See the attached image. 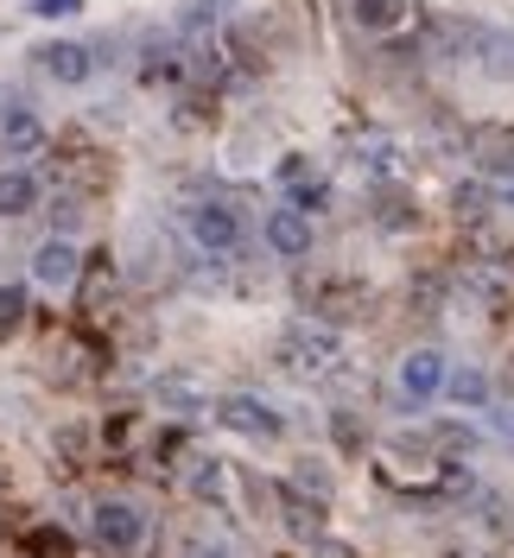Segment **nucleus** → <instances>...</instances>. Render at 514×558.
I'll use <instances>...</instances> for the list:
<instances>
[{"label":"nucleus","instance_id":"f257e3e1","mask_svg":"<svg viewBox=\"0 0 514 558\" xmlns=\"http://www.w3.org/2000/svg\"><path fill=\"white\" fill-rule=\"evenodd\" d=\"M89 533H96L103 553L121 558L146 539V514H140V501H128V495H103V501L89 508Z\"/></svg>","mask_w":514,"mask_h":558},{"label":"nucleus","instance_id":"f03ea898","mask_svg":"<svg viewBox=\"0 0 514 558\" xmlns=\"http://www.w3.org/2000/svg\"><path fill=\"white\" fill-rule=\"evenodd\" d=\"M337 355H343V337L324 330V324L286 330V349H279V362H286L292 375H324V368H337Z\"/></svg>","mask_w":514,"mask_h":558},{"label":"nucleus","instance_id":"7ed1b4c3","mask_svg":"<svg viewBox=\"0 0 514 558\" xmlns=\"http://www.w3.org/2000/svg\"><path fill=\"white\" fill-rule=\"evenodd\" d=\"M216 425L236 432V438H279V432H286L279 413L267 400H254V393H223V400H216Z\"/></svg>","mask_w":514,"mask_h":558},{"label":"nucleus","instance_id":"20e7f679","mask_svg":"<svg viewBox=\"0 0 514 558\" xmlns=\"http://www.w3.org/2000/svg\"><path fill=\"white\" fill-rule=\"evenodd\" d=\"M191 242L204 247L210 260H229L241 247V216L229 204H198L191 209Z\"/></svg>","mask_w":514,"mask_h":558},{"label":"nucleus","instance_id":"39448f33","mask_svg":"<svg viewBox=\"0 0 514 558\" xmlns=\"http://www.w3.org/2000/svg\"><path fill=\"white\" fill-rule=\"evenodd\" d=\"M33 279H38V286H51V292H70V286L83 279V247L64 242V235L38 242V254H33Z\"/></svg>","mask_w":514,"mask_h":558},{"label":"nucleus","instance_id":"423d86ee","mask_svg":"<svg viewBox=\"0 0 514 558\" xmlns=\"http://www.w3.org/2000/svg\"><path fill=\"white\" fill-rule=\"evenodd\" d=\"M445 349H413L407 362H401V393L407 400H439L445 393Z\"/></svg>","mask_w":514,"mask_h":558},{"label":"nucleus","instance_id":"0eeeda50","mask_svg":"<svg viewBox=\"0 0 514 558\" xmlns=\"http://www.w3.org/2000/svg\"><path fill=\"white\" fill-rule=\"evenodd\" d=\"M267 247H274L279 260H306L311 254V216L292 204H279L274 216H267Z\"/></svg>","mask_w":514,"mask_h":558},{"label":"nucleus","instance_id":"6e6552de","mask_svg":"<svg viewBox=\"0 0 514 558\" xmlns=\"http://www.w3.org/2000/svg\"><path fill=\"white\" fill-rule=\"evenodd\" d=\"M38 64H45V76H58V83H83V76L96 70V51L58 38V45H45V51H38Z\"/></svg>","mask_w":514,"mask_h":558},{"label":"nucleus","instance_id":"1a4fd4ad","mask_svg":"<svg viewBox=\"0 0 514 558\" xmlns=\"http://www.w3.org/2000/svg\"><path fill=\"white\" fill-rule=\"evenodd\" d=\"M38 172H26V166H7L0 172V216H33L38 209Z\"/></svg>","mask_w":514,"mask_h":558},{"label":"nucleus","instance_id":"9d476101","mask_svg":"<svg viewBox=\"0 0 514 558\" xmlns=\"http://www.w3.org/2000/svg\"><path fill=\"white\" fill-rule=\"evenodd\" d=\"M0 146H7L13 159H33L38 146H45V121H38L33 108H13L7 128H0Z\"/></svg>","mask_w":514,"mask_h":558},{"label":"nucleus","instance_id":"9b49d317","mask_svg":"<svg viewBox=\"0 0 514 558\" xmlns=\"http://www.w3.org/2000/svg\"><path fill=\"white\" fill-rule=\"evenodd\" d=\"M349 13H356L362 33H394L407 20V0H349Z\"/></svg>","mask_w":514,"mask_h":558},{"label":"nucleus","instance_id":"f8f14e48","mask_svg":"<svg viewBox=\"0 0 514 558\" xmlns=\"http://www.w3.org/2000/svg\"><path fill=\"white\" fill-rule=\"evenodd\" d=\"M445 393L457 407H489V375L482 368H457V375H445Z\"/></svg>","mask_w":514,"mask_h":558},{"label":"nucleus","instance_id":"ddd939ff","mask_svg":"<svg viewBox=\"0 0 514 558\" xmlns=\"http://www.w3.org/2000/svg\"><path fill=\"white\" fill-rule=\"evenodd\" d=\"M33 312V299H26V286H0V337H20V324Z\"/></svg>","mask_w":514,"mask_h":558},{"label":"nucleus","instance_id":"4468645a","mask_svg":"<svg viewBox=\"0 0 514 558\" xmlns=\"http://www.w3.org/2000/svg\"><path fill=\"white\" fill-rule=\"evenodd\" d=\"M286 197H292V209L318 216V209H331V184H318V178H292V184H286Z\"/></svg>","mask_w":514,"mask_h":558},{"label":"nucleus","instance_id":"2eb2a0df","mask_svg":"<svg viewBox=\"0 0 514 558\" xmlns=\"http://www.w3.org/2000/svg\"><path fill=\"white\" fill-rule=\"evenodd\" d=\"M286 526H292V533H318V526H324V501H311V495H286Z\"/></svg>","mask_w":514,"mask_h":558},{"label":"nucleus","instance_id":"dca6fc26","mask_svg":"<svg viewBox=\"0 0 514 558\" xmlns=\"http://www.w3.org/2000/svg\"><path fill=\"white\" fill-rule=\"evenodd\" d=\"M191 488H198V501H223V495H229V470H223V463H204V470L191 476Z\"/></svg>","mask_w":514,"mask_h":558},{"label":"nucleus","instance_id":"f3484780","mask_svg":"<svg viewBox=\"0 0 514 558\" xmlns=\"http://www.w3.org/2000/svg\"><path fill=\"white\" fill-rule=\"evenodd\" d=\"M482 209H489V184H464V191H457V216H464V222H477Z\"/></svg>","mask_w":514,"mask_h":558},{"label":"nucleus","instance_id":"a211bd4d","mask_svg":"<svg viewBox=\"0 0 514 558\" xmlns=\"http://www.w3.org/2000/svg\"><path fill=\"white\" fill-rule=\"evenodd\" d=\"M38 20H70V13H83V0H33Z\"/></svg>","mask_w":514,"mask_h":558},{"label":"nucleus","instance_id":"6ab92c4d","mask_svg":"<svg viewBox=\"0 0 514 558\" xmlns=\"http://www.w3.org/2000/svg\"><path fill=\"white\" fill-rule=\"evenodd\" d=\"M33 546H38V558H64V533L45 526V533H33Z\"/></svg>","mask_w":514,"mask_h":558},{"label":"nucleus","instance_id":"aec40b11","mask_svg":"<svg viewBox=\"0 0 514 558\" xmlns=\"http://www.w3.org/2000/svg\"><path fill=\"white\" fill-rule=\"evenodd\" d=\"M331 432H337V445H362V425H356L349 413H337V418H331Z\"/></svg>","mask_w":514,"mask_h":558},{"label":"nucleus","instance_id":"412c9836","mask_svg":"<svg viewBox=\"0 0 514 558\" xmlns=\"http://www.w3.org/2000/svg\"><path fill=\"white\" fill-rule=\"evenodd\" d=\"M439 445H451V451L464 457V451H470V445H477V438H470L464 425H445V432H439Z\"/></svg>","mask_w":514,"mask_h":558},{"label":"nucleus","instance_id":"4be33fe9","mask_svg":"<svg viewBox=\"0 0 514 558\" xmlns=\"http://www.w3.org/2000/svg\"><path fill=\"white\" fill-rule=\"evenodd\" d=\"M198 553L204 558H229V546H198Z\"/></svg>","mask_w":514,"mask_h":558}]
</instances>
